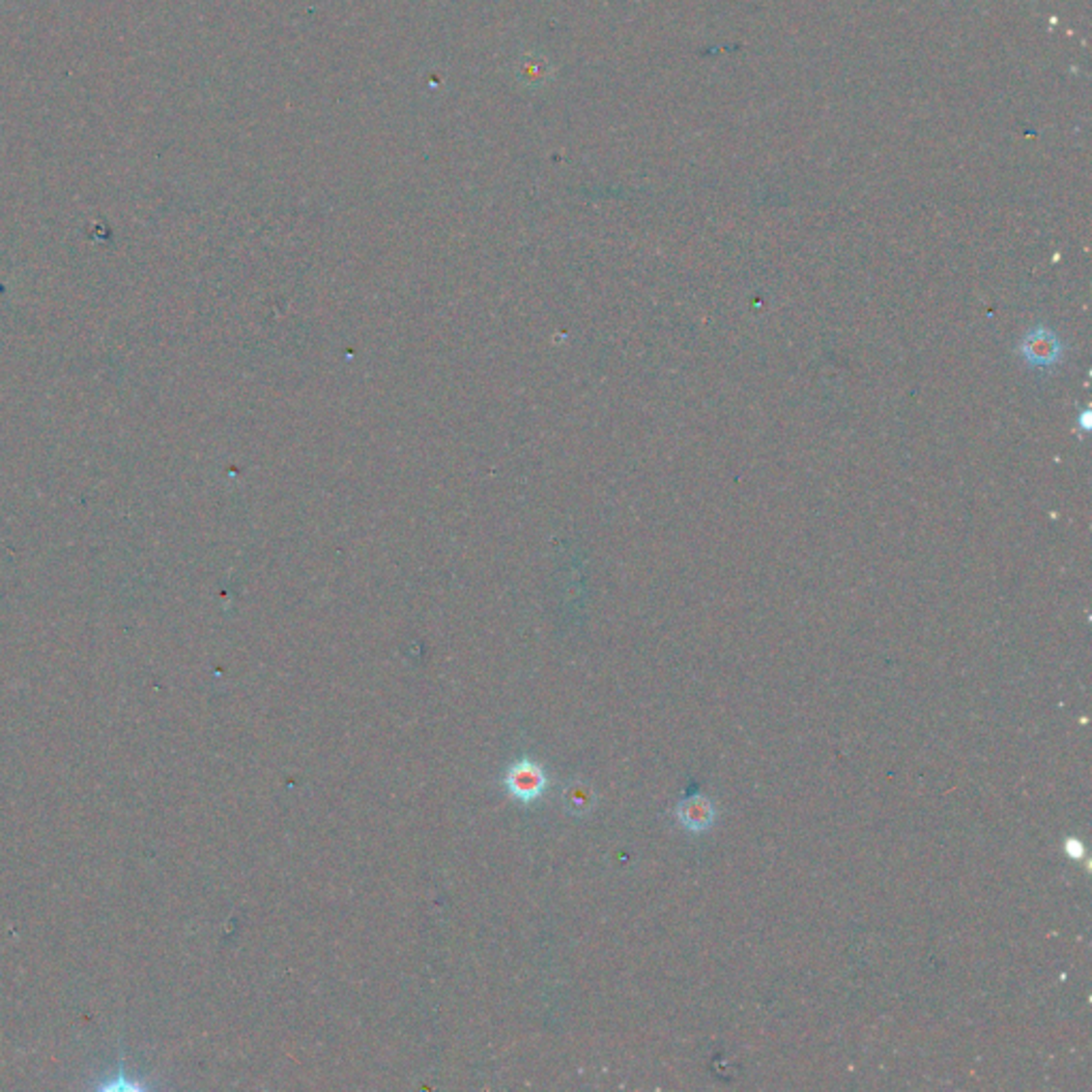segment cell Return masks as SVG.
<instances>
[{
  "label": "cell",
  "mask_w": 1092,
  "mask_h": 1092,
  "mask_svg": "<svg viewBox=\"0 0 1092 1092\" xmlns=\"http://www.w3.org/2000/svg\"><path fill=\"white\" fill-rule=\"evenodd\" d=\"M1018 353L1024 359L1026 365L1035 369H1048L1060 363V359L1065 355V346L1056 331L1039 325L1024 333L1022 342L1018 346Z\"/></svg>",
  "instance_id": "6da1fadb"
},
{
  "label": "cell",
  "mask_w": 1092,
  "mask_h": 1092,
  "mask_svg": "<svg viewBox=\"0 0 1092 1092\" xmlns=\"http://www.w3.org/2000/svg\"><path fill=\"white\" fill-rule=\"evenodd\" d=\"M506 786L510 790V794L519 800H533L538 798L544 786H546V779H544V772L540 766L532 764V762H519V764H514L508 775H506Z\"/></svg>",
  "instance_id": "7a4b0ae2"
},
{
  "label": "cell",
  "mask_w": 1092,
  "mask_h": 1092,
  "mask_svg": "<svg viewBox=\"0 0 1092 1092\" xmlns=\"http://www.w3.org/2000/svg\"><path fill=\"white\" fill-rule=\"evenodd\" d=\"M676 818H678V823H681V826L689 832H706L715 823L717 811H715L713 800L703 796V794H696V796L687 798V800L681 802V805H678Z\"/></svg>",
  "instance_id": "3957f363"
},
{
  "label": "cell",
  "mask_w": 1092,
  "mask_h": 1092,
  "mask_svg": "<svg viewBox=\"0 0 1092 1092\" xmlns=\"http://www.w3.org/2000/svg\"><path fill=\"white\" fill-rule=\"evenodd\" d=\"M565 805L572 813H585L593 805V790L589 786H570L565 790Z\"/></svg>",
  "instance_id": "277c9868"
},
{
  "label": "cell",
  "mask_w": 1092,
  "mask_h": 1092,
  "mask_svg": "<svg viewBox=\"0 0 1092 1092\" xmlns=\"http://www.w3.org/2000/svg\"><path fill=\"white\" fill-rule=\"evenodd\" d=\"M1067 853L1071 858H1081V843L1076 841V839H1071L1067 843Z\"/></svg>",
  "instance_id": "5b68a950"
}]
</instances>
